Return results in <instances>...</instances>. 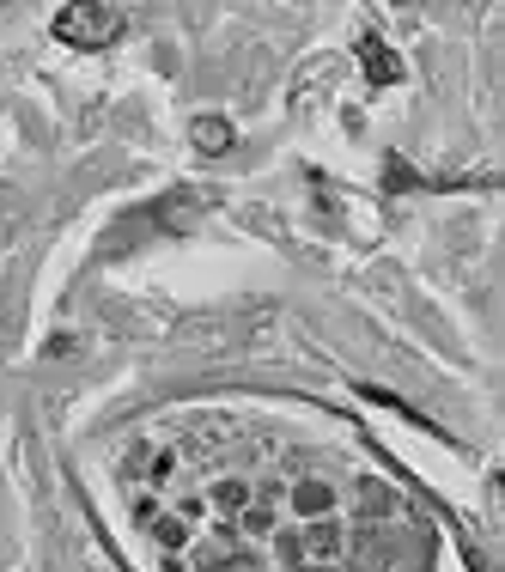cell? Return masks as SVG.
<instances>
[{
  "label": "cell",
  "mask_w": 505,
  "mask_h": 572,
  "mask_svg": "<svg viewBox=\"0 0 505 572\" xmlns=\"http://www.w3.org/2000/svg\"><path fill=\"white\" fill-rule=\"evenodd\" d=\"M195 147H201V153H226V147H232V128H226L220 116L195 122Z\"/></svg>",
  "instance_id": "2"
},
{
  "label": "cell",
  "mask_w": 505,
  "mask_h": 572,
  "mask_svg": "<svg viewBox=\"0 0 505 572\" xmlns=\"http://www.w3.org/2000/svg\"><path fill=\"white\" fill-rule=\"evenodd\" d=\"M359 49H366V67H372V80H396V61H390V49H384L378 37H366Z\"/></svg>",
  "instance_id": "3"
},
{
  "label": "cell",
  "mask_w": 505,
  "mask_h": 572,
  "mask_svg": "<svg viewBox=\"0 0 505 572\" xmlns=\"http://www.w3.org/2000/svg\"><path fill=\"white\" fill-rule=\"evenodd\" d=\"M329 499H335V493H329L323 481H311V487H299V512H323Z\"/></svg>",
  "instance_id": "4"
},
{
  "label": "cell",
  "mask_w": 505,
  "mask_h": 572,
  "mask_svg": "<svg viewBox=\"0 0 505 572\" xmlns=\"http://www.w3.org/2000/svg\"><path fill=\"white\" fill-rule=\"evenodd\" d=\"M116 31H122V13H110V7H67V13L55 19V37L80 43V49H98V43H110Z\"/></svg>",
  "instance_id": "1"
}]
</instances>
